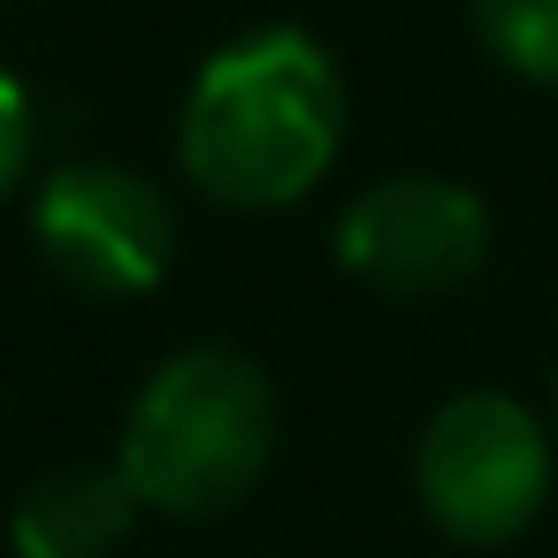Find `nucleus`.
Segmentation results:
<instances>
[{
  "label": "nucleus",
  "mask_w": 558,
  "mask_h": 558,
  "mask_svg": "<svg viewBox=\"0 0 558 558\" xmlns=\"http://www.w3.org/2000/svg\"><path fill=\"white\" fill-rule=\"evenodd\" d=\"M466 16L497 70L527 85H558V0H466Z\"/></svg>",
  "instance_id": "0eeeda50"
},
{
  "label": "nucleus",
  "mask_w": 558,
  "mask_h": 558,
  "mask_svg": "<svg viewBox=\"0 0 558 558\" xmlns=\"http://www.w3.org/2000/svg\"><path fill=\"white\" fill-rule=\"evenodd\" d=\"M39 260L85 299H146L177 260V207L131 161H62L32 192Z\"/></svg>",
  "instance_id": "20e7f679"
},
{
  "label": "nucleus",
  "mask_w": 558,
  "mask_h": 558,
  "mask_svg": "<svg viewBox=\"0 0 558 558\" xmlns=\"http://www.w3.org/2000/svg\"><path fill=\"white\" fill-rule=\"evenodd\" d=\"M32 154H39V116H32V93L0 70V199H16L24 177H32Z\"/></svg>",
  "instance_id": "6e6552de"
},
{
  "label": "nucleus",
  "mask_w": 558,
  "mask_h": 558,
  "mask_svg": "<svg viewBox=\"0 0 558 558\" xmlns=\"http://www.w3.org/2000/svg\"><path fill=\"white\" fill-rule=\"evenodd\" d=\"M276 436H283V413L260 360L230 344H192L138 383L123 413L116 474L131 482L138 512L215 520L260 489Z\"/></svg>",
  "instance_id": "f03ea898"
},
{
  "label": "nucleus",
  "mask_w": 558,
  "mask_h": 558,
  "mask_svg": "<svg viewBox=\"0 0 558 558\" xmlns=\"http://www.w3.org/2000/svg\"><path fill=\"white\" fill-rule=\"evenodd\" d=\"M550 482H558V444L505 390H459L421 421L413 497L466 550H497L527 535L535 512L550 505Z\"/></svg>",
  "instance_id": "7ed1b4c3"
},
{
  "label": "nucleus",
  "mask_w": 558,
  "mask_h": 558,
  "mask_svg": "<svg viewBox=\"0 0 558 558\" xmlns=\"http://www.w3.org/2000/svg\"><path fill=\"white\" fill-rule=\"evenodd\" d=\"M344 154L337 54L299 24H260L215 47L177 116V169L238 215L299 207Z\"/></svg>",
  "instance_id": "f257e3e1"
},
{
  "label": "nucleus",
  "mask_w": 558,
  "mask_h": 558,
  "mask_svg": "<svg viewBox=\"0 0 558 558\" xmlns=\"http://www.w3.org/2000/svg\"><path fill=\"white\" fill-rule=\"evenodd\" d=\"M131 527H138V497L116 466H54L9 512L16 558H116Z\"/></svg>",
  "instance_id": "423d86ee"
},
{
  "label": "nucleus",
  "mask_w": 558,
  "mask_h": 558,
  "mask_svg": "<svg viewBox=\"0 0 558 558\" xmlns=\"http://www.w3.org/2000/svg\"><path fill=\"white\" fill-rule=\"evenodd\" d=\"M489 260V207L451 177H383L337 215V268L383 299H444Z\"/></svg>",
  "instance_id": "39448f33"
}]
</instances>
